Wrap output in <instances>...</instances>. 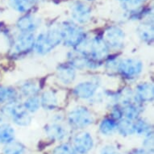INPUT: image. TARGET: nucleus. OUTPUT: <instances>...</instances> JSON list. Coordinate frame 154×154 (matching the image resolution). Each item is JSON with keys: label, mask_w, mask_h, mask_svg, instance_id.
<instances>
[{"label": "nucleus", "mask_w": 154, "mask_h": 154, "mask_svg": "<svg viewBox=\"0 0 154 154\" xmlns=\"http://www.w3.org/2000/svg\"><path fill=\"white\" fill-rule=\"evenodd\" d=\"M61 31L57 28L51 29L46 33H41L35 41V50L39 54L45 55L62 42Z\"/></svg>", "instance_id": "f257e3e1"}, {"label": "nucleus", "mask_w": 154, "mask_h": 154, "mask_svg": "<svg viewBox=\"0 0 154 154\" xmlns=\"http://www.w3.org/2000/svg\"><path fill=\"white\" fill-rule=\"evenodd\" d=\"M87 45V49L81 52L86 54L91 60L92 68H96L99 66L102 61L107 57L109 48L104 42L103 39L100 37L93 38Z\"/></svg>", "instance_id": "f03ea898"}, {"label": "nucleus", "mask_w": 154, "mask_h": 154, "mask_svg": "<svg viewBox=\"0 0 154 154\" xmlns=\"http://www.w3.org/2000/svg\"><path fill=\"white\" fill-rule=\"evenodd\" d=\"M65 45L69 47H77L80 45L86 38V34L79 26L71 22L63 23L61 29Z\"/></svg>", "instance_id": "7ed1b4c3"}, {"label": "nucleus", "mask_w": 154, "mask_h": 154, "mask_svg": "<svg viewBox=\"0 0 154 154\" xmlns=\"http://www.w3.org/2000/svg\"><path fill=\"white\" fill-rule=\"evenodd\" d=\"M69 122L71 126L76 129L83 128L93 124L94 116L86 107H77L69 114Z\"/></svg>", "instance_id": "20e7f679"}, {"label": "nucleus", "mask_w": 154, "mask_h": 154, "mask_svg": "<svg viewBox=\"0 0 154 154\" xmlns=\"http://www.w3.org/2000/svg\"><path fill=\"white\" fill-rule=\"evenodd\" d=\"M143 65L137 59H124L119 62L118 71L121 75L128 79L137 78L141 73Z\"/></svg>", "instance_id": "39448f33"}, {"label": "nucleus", "mask_w": 154, "mask_h": 154, "mask_svg": "<svg viewBox=\"0 0 154 154\" xmlns=\"http://www.w3.org/2000/svg\"><path fill=\"white\" fill-rule=\"evenodd\" d=\"M103 39L108 48L119 49L124 46V33L119 28L110 27L106 30Z\"/></svg>", "instance_id": "423d86ee"}, {"label": "nucleus", "mask_w": 154, "mask_h": 154, "mask_svg": "<svg viewBox=\"0 0 154 154\" xmlns=\"http://www.w3.org/2000/svg\"><path fill=\"white\" fill-rule=\"evenodd\" d=\"M35 37L32 33H22L14 45V53L23 55L29 53L35 46Z\"/></svg>", "instance_id": "0eeeda50"}, {"label": "nucleus", "mask_w": 154, "mask_h": 154, "mask_svg": "<svg viewBox=\"0 0 154 154\" xmlns=\"http://www.w3.org/2000/svg\"><path fill=\"white\" fill-rule=\"evenodd\" d=\"M71 15L79 23H87L91 16V8L81 1H76L71 5Z\"/></svg>", "instance_id": "6e6552de"}, {"label": "nucleus", "mask_w": 154, "mask_h": 154, "mask_svg": "<svg viewBox=\"0 0 154 154\" xmlns=\"http://www.w3.org/2000/svg\"><path fill=\"white\" fill-rule=\"evenodd\" d=\"M74 148L79 153H86L92 149L94 142L92 137L87 132L78 134L73 140Z\"/></svg>", "instance_id": "1a4fd4ad"}, {"label": "nucleus", "mask_w": 154, "mask_h": 154, "mask_svg": "<svg viewBox=\"0 0 154 154\" xmlns=\"http://www.w3.org/2000/svg\"><path fill=\"white\" fill-rule=\"evenodd\" d=\"M69 65L73 68H91V61L86 54L79 50L73 51L69 54Z\"/></svg>", "instance_id": "9d476101"}, {"label": "nucleus", "mask_w": 154, "mask_h": 154, "mask_svg": "<svg viewBox=\"0 0 154 154\" xmlns=\"http://www.w3.org/2000/svg\"><path fill=\"white\" fill-rule=\"evenodd\" d=\"M97 84L91 82H86L77 85L74 88V94L80 99H90L94 94L97 90Z\"/></svg>", "instance_id": "9b49d317"}, {"label": "nucleus", "mask_w": 154, "mask_h": 154, "mask_svg": "<svg viewBox=\"0 0 154 154\" xmlns=\"http://www.w3.org/2000/svg\"><path fill=\"white\" fill-rule=\"evenodd\" d=\"M57 76L64 84H70L75 79V70L69 64H63L57 68Z\"/></svg>", "instance_id": "f8f14e48"}, {"label": "nucleus", "mask_w": 154, "mask_h": 154, "mask_svg": "<svg viewBox=\"0 0 154 154\" xmlns=\"http://www.w3.org/2000/svg\"><path fill=\"white\" fill-rule=\"evenodd\" d=\"M154 91L152 84L144 82L137 87V100L140 102H151L153 99Z\"/></svg>", "instance_id": "ddd939ff"}, {"label": "nucleus", "mask_w": 154, "mask_h": 154, "mask_svg": "<svg viewBox=\"0 0 154 154\" xmlns=\"http://www.w3.org/2000/svg\"><path fill=\"white\" fill-rule=\"evenodd\" d=\"M38 23L35 19L31 15H26L17 21V28L22 33H32L36 29Z\"/></svg>", "instance_id": "4468645a"}, {"label": "nucleus", "mask_w": 154, "mask_h": 154, "mask_svg": "<svg viewBox=\"0 0 154 154\" xmlns=\"http://www.w3.org/2000/svg\"><path fill=\"white\" fill-rule=\"evenodd\" d=\"M45 132L49 138L56 140H60L66 136V130L60 124H53L45 128Z\"/></svg>", "instance_id": "2eb2a0df"}, {"label": "nucleus", "mask_w": 154, "mask_h": 154, "mask_svg": "<svg viewBox=\"0 0 154 154\" xmlns=\"http://www.w3.org/2000/svg\"><path fill=\"white\" fill-rule=\"evenodd\" d=\"M122 110H123V114L124 116L126 117V119H130V120L137 119L140 112V107L139 104L131 103V102L124 103V107H122Z\"/></svg>", "instance_id": "dca6fc26"}, {"label": "nucleus", "mask_w": 154, "mask_h": 154, "mask_svg": "<svg viewBox=\"0 0 154 154\" xmlns=\"http://www.w3.org/2000/svg\"><path fill=\"white\" fill-rule=\"evenodd\" d=\"M137 32L142 41L150 43L153 40V26L149 23H142L137 28Z\"/></svg>", "instance_id": "f3484780"}, {"label": "nucleus", "mask_w": 154, "mask_h": 154, "mask_svg": "<svg viewBox=\"0 0 154 154\" xmlns=\"http://www.w3.org/2000/svg\"><path fill=\"white\" fill-rule=\"evenodd\" d=\"M15 138V130L8 124L0 125V144H9Z\"/></svg>", "instance_id": "a211bd4d"}, {"label": "nucleus", "mask_w": 154, "mask_h": 154, "mask_svg": "<svg viewBox=\"0 0 154 154\" xmlns=\"http://www.w3.org/2000/svg\"><path fill=\"white\" fill-rule=\"evenodd\" d=\"M18 99V94L15 89L0 86V103H11Z\"/></svg>", "instance_id": "6ab92c4d"}, {"label": "nucleus", "mask_w": 154, "mask_h": 154, "mask_svg": "<svg viewBox=\"0 0 154 154\" xmlns=\"http://www.w3.org/2000/svg\"><path fill=\"white\" fill-rule=\"evenodd\" d=\"M41 103L45 110H53L57 106V99L53 91H46L42 94Z\"/></svg>", "instance_id": "aec40b11"}, {"label": "nucleus", "mask_w": 154, "mask_h": 154, "mask_svg": "<svg viewBox=\"0 0 154 154\" xmlns=\"http://www.w3.org/2000/svg\"><path fill=\"white\" fill-rule=\"evenodd\" d=\"M36 0H10L11 7L19 12H27L32 8Z\"/></svg>", "instance_id": "412c9836"}, {"label": "nucleus", "mask_w": 154, "mask_h": 154, "mask_svg": "<svg viewBox=\"0 0 154 154\" xmlns=\"http://www.w3.org/2000/svg\"><path fill=\"white\" fill-rule=\"evenodd\" d=\"M117 129L123 136H129L135 133V122L130 119H122L117 124Z\"/></svg>", "instance_id": "4be33fe9"}, {"label": "nucleus", "mask_w": 154, "mask_h": 154, "mask_svg": "<svg viewBox=\"0 0 154 154\" xmlns=\"http://www.w3.org/2000/svg\"><path fill=\"white\" fill-rule=\"evenodd\" d=\"M99 128L103 135H111L117 128V124L112 119H103L100 124Z\"/></svg>", "instance_id": "5701e85b"}, {"label": "nucleus", "mask_w": 154, "mask_h": 154, "mask_svg": "<svg viewBox=\"0 0 154 154\" xmlns=\"http://www.w3.org/2000/svg\"><path fill=\"white\" fill-rule=\"evenodd\" d=\"M24 152V146L21 143L12 141L7 144L3 149V154H23Z\"/></svg>", "instance_id": "b1692460"}, {"label": "nucleus", "mask_w": 154, "mask_h": 154, "mask_svg": "<svg viewBox=\"0 0 154 154\" xmlns=\"http://www.w3.org/2000/svg\"><path fill=\"white\" fill-rule=\"evenodd\" d=\"M151 130L150 124L143 119H138L137 122H135V132L137 134L149 136Z\"/></svg>", "instance_id": "393cba45"}, {"label": "nucleus", "mask_w": 154, "mask_h": 154, "mask_svg": "<svg viewBox=\"0 0 154 154\" xmlns=\"http://www.w3.org/2000/svg\"><path fill=\"white\" fill-rule=\"evenodd\" d=\"M40 105H41V102L37 97L32 96V97H28V99L24 103V108L26 111L35 112L39 109Z\"/></svg>", "instance_id": "a878e982"}, {"label": "nucleus", "mask_w": 154, "mask_h": 154, "mask_svg": "<svg viewBox=\"0 0 154 154\" xmlns=\"http://www.w3.org/2000/svg\"><path fill=\"white\" fill-rule=\"evenodd\" d=\"M21 91L25 96L32 97V96H35L39 92V88L35 83L28 82V83H24L22 86Z\"/></svg>", "instance_id": "bb28decb"}, {"label": "nucleus", "mask_w": 154, "mask_h": 154, "mask_svg": "<svg viewBox=\"0 0 154 154\" xmlns=\"http://www.w3.org/2000/svg\"><path fill=\"white\" fill-rule=\"evenodd\" d=\"M53 154H74V150L67 144H61L53 150Z\"/></svg>", "instance_id": "cd10ccee"}, {"label": "nucleus", "mask_w": 154, "mask_h": 154, "mask_svg": "<svg viewBox=\"0 0 154 154\" xmlns=\"http://www.w3.org/2000/svg\"><path fill=\"white\" fill-rule=\"evenodd\" d=\"M124 116L123 114V110L122 107H119V106H115L111 111V117L113 120H119L122 119V117Z\"/></svg>", "instance_id": "c85d7f7f"}, {"label": "nucleus", "mask_w": 154, "mask_h": 154, "mask_svg": "<svg viewBox=\"0 0 154 154\" xmlns=\"http://www.w3.org/2000/svg\"><path fill=\"white\" fill-rule=\"evenodd\" d=\"M146 0H127L126 3L131 6H139L142 3H144Z\"/></svg>", "instance_id": "c756f323"}, {"label": "nucleus", "mask_w": 154, "mask_h": 154, "mask_svg": "<svg viewBox=\"0 0 154 154\" xmlns=\"http://www.w3.org/2000/svg\"><path fill=\"white\" fill-rule=\"evenodd\" d=\"M119 1H123V2H126L127 0H119Z\"/></svg>", "instance_id": "7c9ffc66"}, {"label": "nucleus", "mask_w": 154, "mask_h": 154, "mask_svg": "<svg viewBox=\"0 0 154 154\" xmlns=\"http://www.w3.org/2000/svg\"><path fill=\"white\" fill-rule=\"evenodd\" d=\"M87 1H94V0H87Z\"/></svg>", "instance_id": "2f4dec72"}, {"label": "nucleus", "mask_w": 154, "mask_h": 154, "mask_svg": "<svg viewBox=\"0 0 154 154\" xmlns=\"http://www.w3.org/2000/svg\"><path fill=\"white\" fill-rule=\"evenodd\" d=\"M113 154H119V153H116V152H115V153H113Z\"/></svg>", "instance_id": "473e14b6"}]
</instances>
